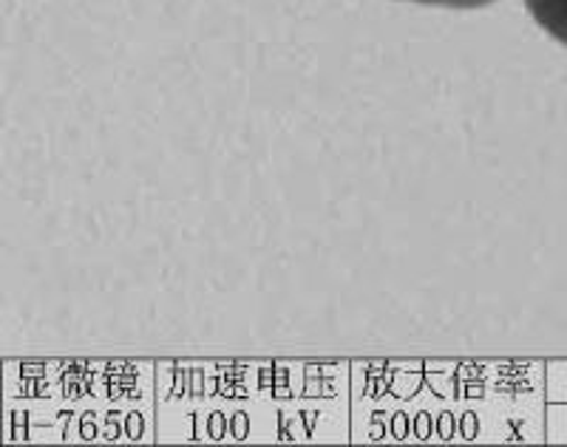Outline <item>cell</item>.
I'll return each mask as SVG.
<instances>
[{
	"mask_svg": "<svg viewBox=\"0 0 567 447\" xmlns=\"http://www.w3.org/2000/svg\"><path fill=\"white\" fill-rule=\"evenodd\" d=\"M525 9L542 32L567 49V0H525Z\"/></svg>",
	"mask_w": 567,
	"mask_h": 447,
	"instance_id": "6da1fadb",
	"label": "cell"
},
{
	"mask_svg": "<svg viewBox=\"0 0 567 447\" xmlns=\"http://www.w3.org/2000/svg\"><path fill=\"white\" fill-rule=\"evenodd\" d=\"M406 3H420V7L437 9H460V12H465V9H485L491 7V3H496V0H406Z\"/></svg>",
	"mask_w": 567,
	"mask_h": 447,
	"instance_id": "7a4b0ae2",
	"label": "cell"
}]
</instances>
